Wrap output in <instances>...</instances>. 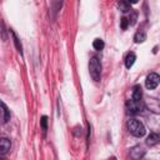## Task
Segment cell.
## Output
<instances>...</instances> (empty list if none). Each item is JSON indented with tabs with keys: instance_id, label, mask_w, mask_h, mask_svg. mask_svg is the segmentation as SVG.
<instances>
[{
	"instance_id": "obj_6",
	"label": "cell",
	"mask_w": 160,
	"mask_h": 160,
	"mask_svg": "<svg viewBox=\"0 0 160 160\" xmlns=\"http://www.w3.org/2000/svg\"><path fill=\"white\" fill-rule=\"evenodd\" d=\"M118 8H119L120 11H122V12H128V11L131 10L130 2H129L128 0H119V1H118Z\"/></svg>"
},
{
	"instance_id": "obj_14",
	"label": "cell",
	"mask_w": 160,
	"mask_h": 160,
	"mask_svg": "<svg viewBox=\"0 0 160 160\" xmlns=\"http://www.w3.org/2000/svg\"><path fill=\"white\" fill-rule=\"evenodd\" d=\"M40 124H41V128H42L44 132H46V130H48V118L46 116H42L41 120H40Z\"/></svg>"
},
{
	"instance_id": "obj_16",
	"label": "cell",
	"mask_w": 160,
	"mask_h": 160,
	"mask_svg": "<svg viewBox=\"0 0 160 160\" xmlns=\"http://www.w3.org/2000/svg\"><path fill=\"white\" fill-rule=\"evenodd\" d=\"M128 1H129L130 4H136V2L139 1V0H128Z\"/></svg>"
},
{
	"instance_id": "obj_2",
	"label": "cell",
	"mask_w": 160,
	"mask_h": 160,
	"mask_svg": "<svg viewBox=\"0 0 160 160\" xmlns=\"http://www.w3.org/2000/svg\"><path fill=\"white\" fill-rule=\"evenodd\" d=\"M89 71H90V75L91 78L95 80V81H100V76H101V64H100V60L94 56L90 59V62H89Z\"/></svg>"
},
{
	"instance_id": "obj_3",
	"label": "cell",
	"mask_w": 160,
	"mask_h": 160,
	"mask_svg": "<svg viewBox=\"0 0 160 160\" xmlns=\"http://www.w3.org/2000/svg\"><path fill=\"white\" fill-rule=\"evenodd\" d=\"M160 82V76L156 74V72H150L148 76H146V80H145V85L148 89L152 90L155 89Z\"/></svg>"
},
{
	"instance_id": "obj_9",
	"label": "cell",
	"mask_w": 160,
	"mask_h": 160,
	"mask_svg": "<svg viewBox=\"0 0 160 160\" xmlns=\"http://www.w3.org/2000/svg\"><path fill=\"white\" fill-rule=\"evenodd\" d=\"M141 96H142L141 86H140V85L134 86V89H132V99H134V100H141Z\"/></svg>"
},
{
	"instance_id": "obj_11",
	"label": "cell",
	"mask_w": 160,
	"mask_h": 160,
	"mask_svg": "<svg viewBox=\"0 0 160 160\" xmlns=\"http://www.w3.org/2000/svg\"><path fill=\"white\" fill-rule=\"evenodd\" d=\"M145 39H146V35H145V32H144V31H138V32L135 34V38H134V40H135V42H136V44L145 41Z\"/></svg>"
},
{
	"instance_id": "obj_4",
	"label": "cell",
	"mask_w": 160,
	"mask_h": 160,
	"mask_svg": "<svg viewBox=\"0 0 160 160\" xmlns=\"http://www.w3.org/2000/svg\"><path fill=\"white\" fill-rule=\"evenodd\" d=\"M126 106H128V111L130 114H136V112L141 111V109H142L141 101L140 100H134V99L129 100L128 104H126Z\"/></svg>"
},
{
	"instance_id": "obj_12",
	"label": "cell",
	"mask_w": 160,
	"mask_h": 160,
	"mask_svg": "<svg viewBox=\"0 0 160 160\" xmlns=\"http://www.w3.org/2000/svg\"><path fill=\"white\" fill-rule=\"evenodd\" d=\"M92 46L95 50H101L104 48V41L101 39H95L94 42H92Z\"/></svg>"
},
{
	"instance_id": "obj_7",
	"label": "cell",
	"mask_w": 160,
	"mask_h": 160,
	"mask_svg": "<svg viewBox=\"0 0 160 160\" xmlns=\"http://www.w3.org/2000/svg\"><path fill=\"white\" fill-rule=\"evenodd\" d=\"M158 142H160V135L159 134H150L149 136H148V140H146V144L148 145H150V146H152V145H155V144H158Z\"/></svg>"
},
{
	"instance_id": "obj_5",
	"label": "cell",
	"mask_w": 160,
	"mask_h": 160,
	"mask_svg": "<svg viewBox=\"0 0 160 160\" xmlns=\"http://www.w3.org/2000/svg\"><path fill=\"white\" fill-rule=\"evenodd\" d=\"M10 148H11L10 140L6 139V138H1V140H0V154H1V155L6 154V152L10 150Z\"/></svg>"
},
{
	"instance_id": "obj_1",
	"label": "cell",
	"mask_w": 160,
	"mask_h": 160,
	"mask_svg": "<svg viewBox=\"0 0 160 160\" xmlns=\"http://www.w3.org/2000/svg\"><path fill=\"white\" fill-rule=\"evenodd\" d=\"M128 129H129V131H130L134 136H136V138H141V136H144L145 132H146L145 126L142 125V122H140V121L136 120V119H131V120L128 121Z\"/></svg>"
},
{
	"instance_id": "obj_10",
	"label": "cell",
	"mask_w": 160,
	"mask_h": 160,
	"mask_svg": "<svg viewBox=\"0 0 160 160\" xmlns=\"http://www.w3.org/2000/svg\"><path fill=\"white\" fill-rule=\"evenodd\" d=\"M1 109H2V122L5 124L10 119V112H9V110H8V108H6V105L4 102H1Z\"/></svg>"
},
{
	"instance_id": "obj_8",
	"label": "cell",
	"mask_w": 160,
	"mask_h": 160,
	"mask_svg": "<svg viewBox=\"0 0 160 160\" xmlns=\"http://www.w3.org/2000/svg\"><path fill=\"white\" fill-rule=\"evenodd\" d=\"M135 60H136V56H135V54H134V52L128 54V56H126V59H125V66H126L128 69H130V68L134 65Z\"/></svg>"
},
{
	"instance_id": "obj_15",
	"label": "cell",
	"mask_w": 160,
	"mask_h": 160,
	"mask_svg": "<svg viewBox=\"0 0 160 160\" xmlns=\"http://www.w3.org/2000/svg\"><path fill=\"white\" fill-rule=\"evenodd\" d=\"M128 25H129V20H128L126 18H122V19H121V29L125 30V29L128 28Z\"/></svg>"
},
{
	"instance_id": "obj_13",
	"label": "cell",
	"mask_w": 160,
	"mask_h": 160,
	"mask_svg": "<svg viewBox=\"0 0 160 160\" xmlns=\"http://www.w3.org/2000/svg\"><path fill=\"white\" fill-rule=\"evenodd\" d=\"M11 34H12V38H14V42H15V45H16V49L21 52L22 50H21V44H20V41H19V39H18V36H16V34L14 32V31H11Z\"/></svg>"
}]
</instances>
